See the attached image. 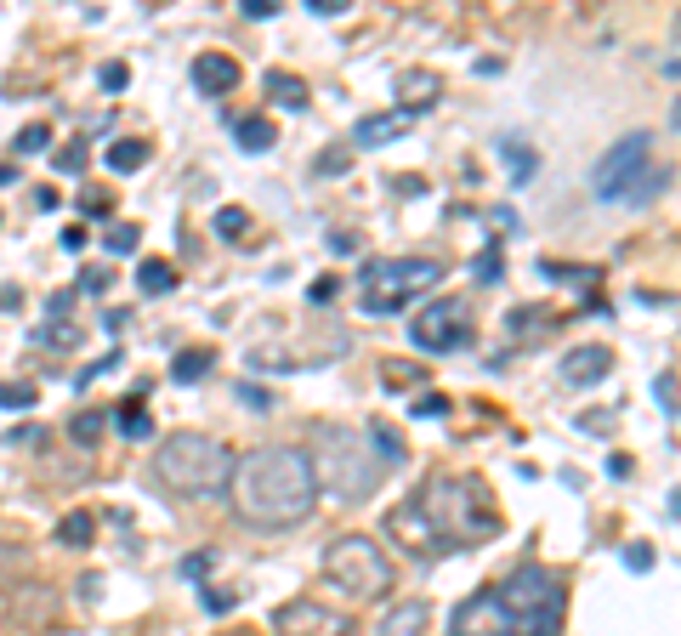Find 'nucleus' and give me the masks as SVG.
Wrapping results in <instances>:
<instances>
[{
    "label": "nucleus",
    "mask_w": 681,
    "mask_h": 636,
    "mask_svg": "<svg viewBox=\"0 0 681 636\" xmlns=\"http://www.w3.org/2000/svg\"><path fill=\"white\" fill-rule=\"evenodd\" d=\"M500 154H506V165H511V182H517V188H523L528 177H534V165H540V159H534V148H517V142H500Z\"/></svg>",
    "instance_id": "nucleus-30"
},
{
    "label": "nucleus",
    "mask_w": 681,
    "mask_h": 636,
    "mask_svg": "<svg viewBox=\"0 0 681 636\" xmlns=\"http://www.w3.org/2000/svg\"><path fill=\"white\" fill-rule=\"evenodd\" d=\"M381 636H432V602H420V597L392 602L381 619Z\"/></svg>",
    "instance_id": "nucleus-15"
},
{
    "label": "nucleus",
    "mask_w": 681,
    "mask_h": 636,
    "mask_svg": "<svg viewBox=\"0 0 681 636\" xmlns=\"http://www.w3.org/2000/svg\"><path fill=\"white\" fill-rule=\"evenodd\" d=\"M80 290L103 296V290H108V267H86V273H80Z\"/></svg>",
    "instance_id": "nucleus-44"
},
{
    "label": "nucleus",
    "mask_w": 681,
    "mask_h": 636,
    "mask_svg": "<svg viewBox=\"0 0 681 636\" xmlns=\"http://www.w3.org/2000/svg\"><path fill=\"white\" fill-rule=\"evenodd\" d=\"M608 370H613V347H602V341L568 347V358H562V381L568 387H596V381H608Z\"/></svg>",
    "instance_id": "nucleus-13"
},
{
    "label": "nucleus",
    "mask_w": 681,
    "mask_h": 636,
    "mask_svg": "<svg viewBox=\"0 0 681 636\" xmlns=\"http://www.w3.org/2000/svg\"><path fill=\"white\" fill-rule=\"evenodd\" d=\"M307 296H313V301H318V307H324V301H330V296H335V279H318V284H313V290H307Z\"/></svg>",
    "instance_id": "nucleus-53"
},
{
    "label": "nucleus",
    "mask_w": 681,
    "mask_h": 636,
    "mask_svg": "<svg viewBox=\"0 0 681 636\" xmlns=\"http://www.w3.org/2000/svg\"><path fill=\"white\" fill-rule=\"evenodd\" d=\"M415 415H420V421H443V415H449V398H443V392H420Z\"/></svg>",
    "instance_id": "nucleus-36"
},
{
    "label": "nucleus",
    "mask_w": 681,
    "mask_h": 636,
    "mask_svg": "<svg viewBox=\"0 0 681 636\" xmlns=\"http://www.w3.org/2000/svg\"><path fill=\"white\" fill-rule=\"evenodd\" d=\"M386 534H392L403 551H415V557H443V540L426 529V517L415 512V500H409V506H398V512L386 517Z\"/></svg>",
    "instance_id": "nucleus-12"
},
{
    "label": "nucleus",
    "mask_w": 681,
    "mask_h": 636,
    "mask_svg": "<svg viewBox=\"0 0 681 636\" xmlns=\"http://www.w3.org/2000/svg\"><path fill=\"white\" fill-rule=\"evenodd\" d=\"M273 631L279 636H352V619L335 614V608H324V602H284V608H273Z\"/></svg>",
    "instance_id": "nucleus-10"
},
{
    "label": "nucleus",
    "mask_w": 681,
    "mask_h": 636,
    "mask_svg": "<svg viewBox=\"0 0 681 636\" xmlns=\"http://www.w3.org/2000/svg\"><path fill=\"white\" fill-rule=\"evenodd\" d=\"M494 597V636H562L568 580L545 563H523Z\"/></svg>",
    "instance_id": "nucleus-2"
},
{
    "label": "nucleus",
    "mask_w": 681,
    "mask_h": 636,
    "mask_svg": "<svg viewBox=\"0 0 681 636\" xmlns=\"http://www.w3.org/2000/svg\"><path fill=\"white\" fill-rule=\"evenodd\" d=\"M369 449H375V460H381V466H398V460H403V438L386 421L369 426Z\"/></svg>",
    "instance_id": "nucleus-26"
},
{
    "label": "nucleus",
    "mask_w": 681,
    "mask_h": 636,
    "mask_svg": "<svg viewBox=\"0 0 681 636\" xmlns=\"http://www.w3.org/2000/svg\"><path fill=\"white\" fill-rule=\"evenodd\" d=\"M199 608H205V614H233V608H239V597H233V591H199Z\"/></svg>",
    "instance_id": "nucleus-37"
},
{
    "label": "nucleus",
    "mask_w": 681,
    "mask_h": 636,
    "mask_svg": "<svg viewBox=\"0 0 681 636\" xmlns=\"http://www.w3.org/2000/svg\"><path fill=\"white\" fill-rule=\"evenodd\" d=\"M154 477H159V489H171L182 500L216 495V489H227V477H233V455L210 432H171V438H159Z\"/></svg>",
    "instance_id": "nucleus-4"
},
{
    "label": "nucleus",
    "mask_w": 681,
    "mask_h": 636,
    "mask_svg": "<svg viewBox=\"0 0 681 636\" xmlns=\"http://www.w3.org/2000/svg\"><path fill=\"white\" fill-rule=\"evenodd\" d=\"M415 512L426 517V529L443 540V551L454 546H477V540H494L500 534V517L489 506V489L477 477H432L420 489Z\"/></svg>",
    "instance_id": "nucleus-3"
},
{
    "label": "nucleus",
    "mask_w": 681,
    "mask_h": 636,
    "mask_svg": "<svg viewBox=\"0 0 681 636\" xmlns=\"http://www.w3.org/2000/svg\"><path fill=\"white\" fill-rule=\"evenodd\" d=\"M125 324H131V313H125V307H114V313L103 318V330H108V336H120Z\"/></svg>",
    "instance_id": "nucleus-50"
},
{
    "label": "nucleus",
    "mask_w": 681,
    "mask_h": 636,
    "mask_svg": "<svg viewBox=\"0 0 681 636\" xmlns=\"http://www.w3.org/2000/svg\"><path fill=\"white\" fill-rule=\"evenodd\" d=\"M664 182H670V165H659V171L647 165V177L636 182V194H630V205H647L653 194H664Z\"/></svg>",
    "instance_id": "nucleus-35"
},
{
    "label": "nucleus",
    "mask_w": 681,
    "mask_h": 636,
    "mask_svg": "<svg viewBox=\"0 0 681 636\" xmlns=\"http://www.w3.org/2000/svg\"><path fill=\"white\" fill-rule=\"evenodd\" d=\"M653 398H659L664 415H676V370H659V381H653Z\"/></svg>",
    "instance_id": "nucleus-38"
},
{
    "label": "nucleus",
    "mask_w": 681,
    "mask_h": 636,
    "mask_svg": "<svg viewBox=\"0 0 681 636\" xmlns=\"http://www.w3.org/2000/svg\"><path fill=\"white\" fill-rule=\"evenodd\" d=\"M103 165H108V171H114V177H131V171H142V165H148V142H137V137H125V142H108Z\"/></svg>",
    "instance_id": "nucleus-20"
},
{
    "label": "nucleus",
    "mask_w": 681,
    "mask_h": 636,
    "mask_svg": "<svg viewBox=\"0 0 681 636\" xmlns=\"http://www.w3.org/2000/svg\"><path fill=\"white\" fill-rule=\"evenodd\" d=\"M443 279V262L437 256H386V262H364L358 284H364V313L381 318V313H398L409 296L432 290Z\"/></svg>",
    "instance_id": "nucleus-7"
},
{
    "label": "nucleus",
    "mask_w": 681,
    "mask_h": 636,
    "mask_svg": "<svg viewBox=\"0 0 681 636\" xmlns=\"http://www.w3.org/2000/svg\"><path fill=\"white\" fill-rule=\"evenodd\" d=\"M472 273H477V284H500V273H506V262H500V239L483 245V256L472 262Z\"/></svg>",
    "instance_id": "nucleus-32"
},
{
    "label": "nucleus",
    "mask_w": 681,
    "mask_h": 636,
    "mask_svg": "<svg viewBox=\"0 0 681 636\" xmlns=\"http://www.w3.org/2000/svg\"><path fill=\"white\" fill-rule=\"evenodd\" d=\"M472 301L466 296H437L432 307H420L415 324H409V341L420 353H460L472 347Z\"/></svg>",
    "instance_id": "nucleus-8"
},
{
    "label": "nucleus",
    "mask_w": 681,
    "mask_h": 636,
    "mask_svg": "<svg viewBox=\"0 0 681 636\" xmlns=\"http://www.w3.org/2000/svg\"><path fill=\"white\" fill-rule=\"evenodd\" d=\"M239 12H245V18H273V12H279V0H245V6H239Z\"/></svg>",
    "instance_id": "nucleus-46"
},
{
    "label": "nucleus",
    "mask_w": 681,
    "mask_h": 636,
    "mask_svg": "<svg viewBox=\"0 0 681 636\" xmlns=\"http://www.w3.org/2000/svg\"><path fill=\"white\" fill-rule=\"evenodd\" d=\"M403 125H409V114H369V120H358L352 142H364V148H386L392 137H403Z\"/></svg>",
    "instance_id": "nucleus-18"
},
{
    "label": "nucleus",
    "mask_w": 681,
    "mask_h": 636,
    "mask_svg": "<svg viewBox=\"0 0 681 636\" xmlns=\"http://www.w3.org/2000/svg\"><path fill=\"white\" fill-rule=\"evenodd\" d=\"M267 91H273V103L279 108H307V86H301L296 74H284V69H267Z\"/></svg>",
    "instance_id": "nucleus-22"
},
{
    "label": "nucleus",
    "mask_w": 681,
    "mask_h": 636,
    "mask_svg": "<svg viewBox=\"0 0 681 636\" xmlns=\"http://www.w3.org/2000/svg\"><path fill=\"white\" fill-rule=\"evenodd\" d=\"M63 250H86V228L74 222V228H63Z\"/></svg>",
    "instance_id": "nucleus-51"
},
{
    "label": "nucleus",
    "mask_w": 681,
    "mask_h": 636,
    "mask_svg": "<svg viewBox=\"0 0 681 636\" xmlns=\"http://www.w3.org/2000/svg\"><path fill=\"white\" fill-rule=\"evenodd\" d=\"M108 421L120 426L125 438H148V432H154V421H148V409H142L137 398H131V404H120V409H108Z\"/></svg>",
    "instance_id": "nucleus-25"
},
{
    "label": "nucleus",
    "mask_w": 681,
    "mask_h": 636,
    "mask_svg": "<svg viewBox=\"0 0 681 636\" xmlns=\"http://www.w3.org/2000/svg\"><path fill=\"white\" fill-rule=\"evenodd\" d=\"M86 142H69V148H57V154H52V165H57V171H63V177H80V171H86Z\"/></svg>",
    "instance_id": "nucleus-33"
},
{
    "label": "nucleus",
    "mask_w": 681,
    "mask_h": 636,
    "mask_svg": "<svg viewBox=\"0 0 681 636\" xmlns=\"http://www.w3.org/2000/svg\"><path fill=\"white\" fill-rule=\"evenodd\" d=\"M625 568H630V574H647V568H653V546H642V540L625 546Z\"/></svg>",
    "instance_id": "nucleus-42"
},
{
    "label": "nucleus",
    "mask_w": 681,
    "mask_h": 636,
    "mask_svg": "<svg viewBox=\"0 0 681 636\" xmlns=\"http://www.w3.org/2000/svg\"><path fill=\"white\" fill-rule=\"evenodd\" d=\"M6 619L23 625V631H46V625L57 619V591H52V585H12Z\"/></svg>",
    "instance_id": "nucleus-11"
},
{
    "label": "nucleus",
    "mask_w": 681,
    "mask_h": 636,
    "mask_svg": "<svg viewBox=\"0 0 681 636\" xmlns=\"http://www.w3.org/2000/svg\"><path fill=\"white\" fill-rule=\"evenodd\" d=\"M46 142H52V125H29L18 137V154H46Z\"/></svg>",
    "instance_id": "nucleus-39"
},
{
    "label": "nucleus",
    "mask_w": 681,
    "mask_h": 636,
    "mask_svg": "<svg viewBox=\"0 0 681 636\" xmlns=\"http://www.w3.org/2000/svg\"><path fill=\"white\" fill-rule=\"evenodd\" d=\"M330 256H358V233H330Z\"/></svg>",
    "instance_id": "nucleus-45"
},
{
    "label": "nucleus",
    "mask_w": 681,
    "mask_h": 636,
    "mask_svg": "<svg viewBox=\"0 0 681 636\" xmlns=\"http://www.w3.org/2000/svg\"><path fill=\"white\" fill-rule=\"evenodd\" d=\"M318 171H330V177H335V171H341V177H347V171H352V154H341V148H330V154H318Z\"/></svg>",
    "instance_id": "nucleus-43"
},
{
    "label": "nucleus",
    "mask_w": 681,
    "mask_h": 636,
    "mask_svg": "<svg viewBox=\"0 0 681 636\" xmlns=\"http://www.w3.org/2000/svg\"><path fill=\"white\" fill-rule=\"evenodd\" d=\"M35 341H46V347H74V341H80V330H63V324H46V330H35Z\"/></svg>",
    "instance_id": "nucleus-40"
},
{
    "label": "nucleus",
    "mask_w": 681,
    "mask_h": 636,
    "mask_svg": "<svg viewBox=\"0 0 681 636\" xmlns=\"http://www.w3.org/2000/svg\"><path fill=\"white\" fill-rule=\"evenodd\" d=\"M227 500L256 529H290V523H301L318 506L313 455L296 449V443H262V449H250V455L233 460Z\"/></svg>",
    "instance_id": "nucleus-1"
},
{
    "label": "nucleus",
    "mask_w": 681,
    "mask_h": 636,
    "mask_svg": "<svg viewBox=\"0 0 681 636\" xmlns=\"http://www.w3.org/2000/svg\"><path fill=\"white\" fill-rule=\"evenodd\" d=\"M324 580L352 602H381L398 580V568L369 534H335L324 546Z\"/></svg>",
    "instance_id": "nucleus-6"
},
{
    "label": "nucleus",
    "mask_w": 681,
    "mask_h": 636,
    "mask_svg": "<svg viewBox=\"0 0 681 636\" xmlns=\"http://www.w3.org/2000/svg\"><path fill=\"white\" fill-rule=\"evenodd\" d=\"M472 625H477V631H494V597H489V591H477V597H466L460 608H454L449 636H472Z\"/></svg>",
    "instance_id": "nucleus-17"
},
{
    "label": "nucleus",
    "mask_w": 681,
    "mask_h": 636,
    "mask_svg": "<svg viewBox=\"0 0 681 636\" xmlns=\"http://www.w3.org/2000/svg\"><path fill=\"white\" fill-rule=\"evenodd\" d=\"M647 165H653V131H630L625 142H613L608 154L596 159V171H591L596 199H630L636 182L647 177Z\"/></svg>",
    "instance_id": "nucleus-9"
},
{
    "label": "nucleus",
    "mask_w": 681,
    "mask_h": 636,
    "mask_svg": "<svg viewBox=\"0 0 681 636\" xmlns=\"http://www.w3.org/2000/svg\"><path fill=\"white\" fill-rule=\"evenodd\" d=\"M97 80H103V91H125V86H131V69H125V63H103Z\"/></svg>",
    "instance_id": "nucleus-41"
},
{
    "label": "nucleus",
    "mask_w": 681,
    "mask_h": 636,
    "mask_svg": "<svg viewBox=\"0 0 681 636\" xmlns=\"http://www.w3.org/2000/svg\"><path fill=\"white\" fill-rule=\"evenodd\" d=\"M273 142H279V125L273 120H262V114H256V120H239V148H245V154H267Z\"/></svg>",
    "instance_id": "nucleus-23"
},
{
    "label": "nucleus",
    "mask_w": 681,
    "mask_h": 636,
    "mask_svg": "<svg viewBox=\"0 0 681 636\" xmlns=\"http://www.w3.org/2000/svg\"><path fill=\"white\" fill-rule=\"evenodd\" d=\"M381 460L369 449V438L358 432H341V426H324L318 432V455H313V477H318V495L330 489L341 506H358L381 489Z\"/></svg>",
    "instance_id": "nucleus-5"
},
{
    "label": "nucleus",
    "mask_w": 681,
    "mask_h": 636,
    "mask_svg": "<svg viewBox=\"0 0 681 636\" xmlns=\"http://www.w3.org/2000/svg\"><path fill=\"white\" fill-rule=\"evenodd\" d=\"M415 381H426V370H420V364H409V358H386V364H381V387L386 392L415 387Z\"/></svg>",
    "instance_id": "nucleus-28"
},
{
    "label": "nucleus",
    "mask_w": 681,
    "mask_h": 636,
    "mask_svg": "<svg viewBox=\"0 0 681 636\" xmlns=\"http://www.w3.org/2000/svg\"><path fill=\"white\" fill-rule=\"evenodd\" d=\"M182 568H188V580H199V574H210V568H216V557H210V551H205V557H188V563H182Z\"/></svg>",
    "instance_id": "nucleus-49"
},
{
    "label": "nucleus",
    "mask_w": 681,
    "mask_h": 636,
    "mask_svg": "<svg viewBox=\"0 0 681 636\" xmlns=\"http://www.w3.org/2000/svg\"><path fill=\"white\" fill-rule=\"evenodd\" d=\"M80 211L97 216V211H108V199H103V194H86V199H80Z\"/></svg>",
    "instance_id": "nucleus-54"
},
{
    "label": "nucleus",
    "mask_w": 681,
    "mask_h": 636,
    "mask_svg": "<svg viewBox=\"0 0 681 636\" xmlns=\"http://www.w3.org/2000/svg\"><path fill=\"white\" fill-rule=\"evenodd\" d=\"M137 245H142V228H137V222H114V228L103 233V250H108V256H137Z\"/></svg>",
    "instance_id": "nucleus-29"
},
{
    "label": "nucleus",
    "mask_w": 681,
    "mask_h": 636,
    "mask_svg": "<svg viewBox=\"0 0 681 636\" xmlns=\"http://www.w3.org/2000/svg\"><path fill=\"white\" fill-rule=\"evenodd\" d=\"M103 426H108V409H86V415H74L69 438L74 443H97V438H103Z\"/></svg>",
    "instance_id": "nucleus-31"
},
{
    "label": "nucleus",
    "mask_w": 681,
    "mask_h": 636,
    "mask_svg": "<svg viewBox=\"0 0 681 636\" xmlns=\"http://www.w3.org/2000/svg\"><path fill=\"white\" fill-rule=\"evenodd\" d=\"M210 347H182V353L171 358V381H182V387H193V381H205L210 375Z\"/></svg>",
    "instance_id": "nucleus-21"
},
{
    "label": "nucleus",
    "mask_w": 681,
    "mask_h": 636,
    "mask_svg": "<svg viewBox=\"0 0 681 636\" xmlns=\"http://www.w3.org/2000/svg\"><path fill=\"white\" fill-rule=\"evenodd\" d=\"M0 409H35V387L29 381H0Z\"/></svg>",
    "instance_id": "nucleus-34"
},
{
    "label": "nucleus",
    "mask_w": 681,
    "mask_h": 636,
    "mask_svg": "<svg viewBox=\"0 0 681 636\" xmlns=\"http://www.w3.org/2000/svg\"><path fill=\"white\" fill-rule=\"evenodd\" d=\"M437 91H443V86H437V74H426V69H403L398 74V114H409V120H415V114H426V108H432L437 103Z\"/></svg>",
    "instance_id": "nucleus-16"
},
{
    "label": "nucleus",
    "mask_w": 681,
    "mask_h": 636,
    "mask_svg": "<svg viewBox=\"0 0 681 636\" xmlns=\"http://www.w3.org/2000/svg\"><path fill=\"white\" fill-rule=\"evenodd\" d=\"M222 636H256V631H222Z\"/></svg>",
    "instance_id": "nucleus-55"
},
{
    "label": "nucleus",
    "mask_w": 681,
    "mask_h": 636,
    "mask_svg": "<svg viewBox=\"0 0 681 636\" xmlns=\"http://www.w3.org/2000/svg\"><path fill=\"white\" fill-rule=\"evenodd\" d=\"M137 290H142V296H171V290H176V267L159 262V256H142V262H137Z\"/></svg>",
    "instance_id": "nucleus-19"
},
{
    "label": "nucleus",
    "mask_w": 681,
    "mask_h": 636,
    "mask_svg": "<svg viewBox=\"0 0 681 636\" xmlns=\"http://www.w3.org/2000/svg\"><path fill=\"white\" fill-rule=\"evenodd\" d=\"M188 74H193V86L205 91V97H227V91L245 80V69H239V63H233L227 52H199Z\"/></svg>",
    "instance_id": "nucleus-14"
},
{
    "label": "nucleus",
    "mask_w": 681,
    "mask_h": 636,
    "mask_svg": "<svg viewBox=\"0 0 681 636\" xmlns=\"http://www.w3.org/2000/svg\"><path fill=\"white\" fill-rule=\"evenodd\" d=\"M585 432H608V409H585Z\"/></svg>",
    "instance_id": "nucleus-52"
},
{
    "label": "nucleus",
    "mask_w": 681,
    "mask_h": 636,
    "mask_svg": "<svg viewBox=\"0 0 681 636\" xmlns=\"http://www.w3.org/2000/svg\"><path fill=\"white\" fill-rule=\"evenodd\" d=\"M307 6H313L318 18H341L347 12V0H307Z\"/></svg>",
    "instance_id": "nucleus-48"
},
{
    "label": "nucleus",
    "mask_w": 681,
    "mask_h": 636,
    "mask_svg": "<svg viewBox=\"0 0 681 636\" xmlns=\"http://www.w3.org/2000/svg\"><path fill=\"white\" fill-rule=\"evenodd\" d=\"M91 534H97V523H91V512H69L63 523H57V540L74 551H86L91 546Z\"/></svg>",
    "instance_id": "nucleus-27"
},
{
    "label": "nucleus",
    "mask_w": 681,
    "mask_h": 636,
    "mask_svg": "<svg viewBox=\"0 0 681 636\" xmlns=\"http://www.w3.org/2000/svg\"><path fill=\"white\" fill-rule=\"evenodd\" d=\"M46 313L52 318H63V313H74V290H57L52 301H46Z\"/></svg>",
    "instance_id": "nucleus-47"
},
{
    "label": "nucleus",
    "mask_w": 681,
    "mask_h": 636,
    "mask_svg": "<svg viewBox=\"0 0 681 636\" xmlns=\"http://www.w3.org/2000/svg\"><path fill=\"white\" fill-rule=\"evenodd\" d=\"M210 228L222 233L227 245H239V239L250 233V211H245V205H222V211L210 216Z\"/></svg>",
    "instance_id": "nucleus-24"
}]
</instances>
